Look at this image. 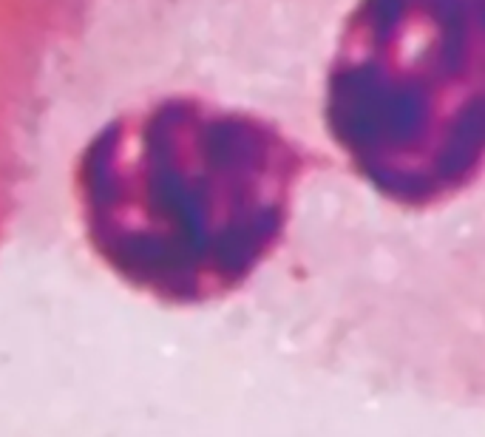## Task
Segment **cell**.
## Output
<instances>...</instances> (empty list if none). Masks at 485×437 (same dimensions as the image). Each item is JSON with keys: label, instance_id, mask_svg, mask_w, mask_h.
<instances>
[{"label": "cell", "instance_id": "cell-2", "mask_svg": "<svg viewBox=\"0 0 485 437\" xmlns=\"http://www.w3.org/2000/svg\"><path fill=\"white\" fill-rule=\"evenodd\" d=\"M318 117L350 176L400 213H434L485 179V0H352Z\"/></svg>", "mask_w": 485, "mask_h": 437}, {"label": "cell", "instance_id": "cell-1", "mask_svg": "<svg viewBox=\"0 0 485 437\" xmlns=\"http://www.w3.org/2000/svg\"><path fill=\"white\" fill-rule=\"evenodd\" d=\"M68 105H94L72 162L91 256L128 289L171 310L230 301L281 253L312 148L279 117L204 91L94 77Z\"/></svg>", "mask_w": 485, "mask_h": 437}]
</instances>
